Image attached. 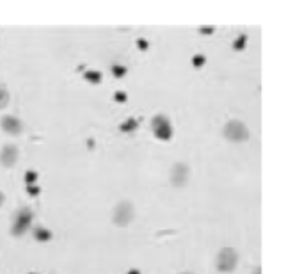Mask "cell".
<instances>
[{"instance_id":"cell-1","label":"cell","mask_w":304,"mask_h":274,"mask_svg":"<svg viewBox=\"0 0 304 274\" xmlns=\"http://www.w3.org/2000/svg\"><path fill=\"white\" fill-rule=\"evenodd\" d=\"M238 264V253L237 249L233 248H223L217 253V258H215V267H217L219 273L223 274H229L237 269Z\"/></svg>"},{"instance_id":"cell-2","label":"cell","mask_w":304,"mask_h":274,"mask_svg":"<svg viewBox=\"0 0 304 274\" xmlns=\"http://www.w3.org/2000/svg\"><path fill=\"white\" fill-rule=\"evenodd\" d=\"M223 134H224V137L231 142H242L249 139L247 127H246L242 121H238V119H229V121L224 125Z\"/></svg>"},{"instance_id":"cell-3","label":"cell","mask_w":304,"mask_h":274,"mask_svg":"<svg viewBox=\"0 0 304 274\" xmlns=\"http://www.w3.org/2000/svg\"><path fill=\"white\" fill-rule=\"evenodd\" d=\"M133 215H135V210H133V205L130 201H119L114 208V212H112V221L116 226H128V224L132 223Z\"/></svg>"},{"instance_id":"cell-4","label":"cell","mask_w":304,"mask_h":274,"mask_svg":"<svg viewBox=\"0 0 304 274\" xmlns=\"http://www.w3.org/2000/svg\"><path fill=\"white\" fill-rule=\"evenodd\" d=\"M32 224V210L31 208H20L15 215V223H13V228H11V234L15 237H20L31 228Z\"/></svg>"},{"instance_id":"cell-5","label":"cell","mask_w":304,"mask_h":274,"mask_svg":"<svg viewBox=\"0 0 304 274\" xmlns=\"http://www.w3.org/2000/svg\"><path fill=\"white\" fill-rule=\"evenodd\" d=\"M152 128H153V134L158 137V139H162V141H168L172 137V127L169 119L164 114H158V116L153 117L152 121Z\"/></svg>"},{"instance_id":"cell-6","label":"cell","mask_w":304,"mask_h":274,"mask_svg":"<svg viewBox=\"0 0 304 274\" xmlns=\"http://www.w3.org/2000/svg\"><path fill=\"white\" fill-rule=\"evenodd\" d=\"M189 173H190V169H189L187 164H183V162H178L174 164L171 168V183H172V187H176V189H182L187 185L189 182Z\"/></svg>"},{"instance_id":"cell-7","label":"cell","mask_w":304,"mask_h":274,"mask_svg":"<svg viewBox=\"0 0 304 274\" xmlns=\"http://www.w3.org/2000/svg\"><path fill=\"white\" fill-rule=\"evenodd\" d=\"M0 127L9 136H20L23 132V123L15 116H4L0 119Z\"/></svg>"},{"instance_id":"cell-8","label":"cell","mask_w":304,"mask_h":274,"mask_svg":"<svg viewBox=\"0 0 304 274\" xmlns=\"http://www.w3.org/2000/svg\"><path fill=\"white\" fill-rule=\"evenodd\" d=\"M18 160V148L13 146V144H5L0 152V164L4 168H13Z\"/></svg>"},{"instance_id":"cell-9","label":"cell","mask_w":304,"mask_h":274,"mask_svg":"<svg viewBox=\"0 0 304 274\" xmlns=\"http://www.w3.org/2000/svg\"><path fill=\"white\" fill-rule=\"evenodd\" d=\"M34 239L38 240H50L52 239V232L50 230L43 228V226H34Z\"/></svg>"},{"instance_id":"cell-10","label":"cell","mask_w":304,"mask_h":274,"mask_svg":"<svg viewBox=\"0 0 304 274\" xmlns=\"http://www.w3.org/2000/svg\"><path fill=\"white\" fill-rule=\"evenodd\" d=\"M137 125H139V123H137V119L130 117V119H127L125 123H121V125H119V130H121V132H132V130H135V128H137Z\"/></svg>"},{"instance_id":"cell-11","label":"cell","mask_w":304,"mask_h":274,"mask_svg":"<svg viewBox=\"0 0 304 274\" xmlns=\"http://www.w3.org/2000/svg\"><path fill=\"white\" fill-rule=\"evenodd\" d=\"M7 103H9V91L4 86H0V111L5 109Z\"/></svg>"},{"instance_id":"cell-12","label":"cell","mask_w":304,"mask_h":274,"mask_svg":"<svg viewBox=\"0 0 304 274\" xmlns=\"http://www.w3.org/2000/svg\"><path fill=\"white\" fill-rule=\"evenodd\" d=\"M84 77H86V80L95 82V84H98V82L101 80V73H100V71H86V73H84Z\"/></svg>"},{"instance_id":"cell-13","label":"cell","mask_w":304,"mask_h":274,"mask_svg":"<svg viewBox=\"0 0 304 274\" xmlns=\"http://www.w3.org/2000/svg\"><path fill=\"white\" fill-rule=\"evenodd\" d=\"M246 41H247V36H246V34H240L237 38V39L233 41V48H235V50H242L244 45H246Z\"/></svg>"},{"instance_id":"cell-14","label":"cell","mask_w":304,"mask_h":274,"mask_svg":"<svg viewBox=\"0 0 304 274\" xmlns=\"http://www.w3.org/2000/svg\"><path fill=\"white\" fill-rule=\"evenodd\" d=\"M112 71H114V75L116 77H123L127 73V68L125 66H112Z\"/></svg>"},{"instance_id":"cell-15","label":"cell","mask_w":304,"mask_h":274,"mask_svg":"<svg viewBox=\"0 0 304 274\" xmlns=\"http://www.w3.org/2000/svg\"><path fill=\"white\" fill-rule=\"evenodd\" d=\"M192 64H194V66H196V68H199V66H201V64H205V57L199 56V54H198V56H194Z\"/></svg>"},{"instance_id":"cell-16","label":"cell","mask_w":304,"mask_h":274,"mask_svg":"<svg viewBox=\"0 0 304 274\" xmlns=\"http://www.w3.org/2000/svg\"><path fill=\"white\" fill-rule=\"evenodd\" d=\"M36 178H38V175H36L34 171H27V175H25V182L31 185L32 182H36Z\"/></svg>"},{"instance_id":"cell-17","label":"cell","mask_w":304,"mask_h":274,"mask_svg":"<svg viewBox=\"0 0 304 274\" xmlns=\"http://www.w3.org/2000/svg\"><path fill=\"white\" fill-rule=\"evenodd\" d=\"M114 98H116L117 102H125V100H127V95H125V93H116V95H114Z\"/></svg>"},{"instance_id":"cell-18","label":"cell","mask_w":304,"mask_h":274,"mask_svg":"<svg viewBox=\"0 0 304 274\" xmlns=\"http://www.w3.org/2000/svg\"><path fill=\"white\" fill-rule=\"evenodd\" d=\"M137 43H139V48H141V50H146V48H148L146 41H144V39H139Z\"/></svg>"},{"instance_id":"cell-19","label":"cell","mask_w":304,"mask_h":274,"mask_svg":"<svg viewBox=\"0 0 304 274\" xmlns=\"http://www.w3.org/2000/svg\"><path fill=\"white\" fill-rule=\"evenodd\" d=\"M212 31H213V27H201L203 34H205V32H207V34H212Z\"/></svg>"},{"instance_id":"cell-20","label":"cell","mask_w":304,"mask_h":274,"mask_svg":"<svg viewBox=\"0 0 304 274\" xmlns=\"http://www.w3.org/2000/svg\"><path fill=\"white\" fill-rule=\"evenodd\" d=\"M29 193H31V194H38V193H39V189H36V185H29Z\"/></svg>"},{"instance_id":"cell-21","label":"cell","mask_w":304,"mask_h":274,"mask_svg":"<svg viewBox=\"0 0 304 274\" xmlns=\"http://www.w3.org/2000/svg\"><path fill=\"white\" fill-rule=\"evenodd\" d=\"M4 199H5L4 193H0V207H2V203H4Z\"/></svg>"},{"instance_id":"cell-22","label":"cell","mask_w":304,"mask_h":274,"mask_svg":"<svg viewBox=\"0 0 304 274\" xmlns=\"http://www.w3.org/2000/svg\"><path fill=\"white\" fill-rule=\"evenodd\" d=\"M253 274H262V267H256V269L253 271Z\"/></svg>"},{"instance_id":"cell-23","label":"cell","mask_w":304,"mask_h":274,"mask_svg":"<svg viewBox=\"0 0 304 274\" xmlns=\"http://www.w3.org/2000/svg\"><path fill=\"white\" fill-rule=\"evenodd\" d=\"M128 274H141V273H139L137 269H132V271H128Z\"/></svg>"},{"instance_id":"cell-24","label":"cell","mask_w":304,"mask_h":274,"mask_svg":"<svg viewBox=\"0 0 304 274\" xmlns=\"http://www.w3.org/2000/svg\"><path fill=\"white\" fill-rule=\"evenodd\" d=\"M182 274H194V273H182Z\"/></svg>"},{"instance_id":"cell-25","label":"cell","mask_w":304,"mask_h":274,"mask_svg":"<svg viewBox=\"0 0 304 274\" xmlns=\"http://www.w3.org/2000/svg\"><path fill=\"white\" fill-rule=\"evenodd\" d=\"M31 274H34V273H31Z\"/></svg>"}]
</instances>
